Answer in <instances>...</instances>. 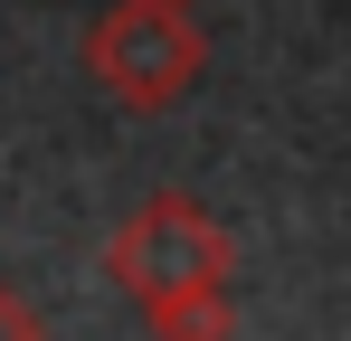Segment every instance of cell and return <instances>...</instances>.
Wrapping results in <instances>:
<instances>
[{
  "label": "cell",
  "mask_w": 351,
  "mask_h": 341,
  "mask_svg": "<svg viewBox=\"0 0 351 341\" xmlns=\"http://www.w3.org/2000/svg\"><path fill=\"white\" fill-rule=\"evenodd\" d=\"M86 66H95V86L133 114H162L180 105L190 86H199V29H190V0H114L95 29H86Z\"/></svg>",
  "instance_id": "obj_1"
},
{
  "label": "cell",
  "mask_w": 351,
  "mask_h": 341,
  "mask_svg": "<svg viewBox=\"0 0 351 341\" xmlns=\"http://www.w3.org/2000/svg\"><path fill=\"white\" fill-rule=\"evenodd\" d=\"M105 275L133 294V303H162V294H190V284H219L228 275V227L209 218L199 199H143L133 218L105 237Z\"/></svg>",
  "instance_id": "obj_2"
},
{
  "label": "cell",
  "mask_w": 351,
  "mask_h": 341,
  "mask_svg": "<svg viewBox=\"0 0 351 341\" xmlns=\"http://www.w3.org/2000/svg\"><path fill=\"white\" fill-rule=\"evenodd\" d=\"M143 323H152V341H228V332H237L228 275H219V284H190V294H162V303H143Z\"/></svg>",
  "instance_id": "obj_3"
},
{
  "label": "cell",
  "mask_w": 351,
  "mask_h": 341,
  "mask_svg": "<svg viewBox=\"0 0 351 341\" xmlns=\"http://www.w3.org/2000/svg\"><path fill=\"white\" fill-rule=\"evenodd\" d=\"M0 341H48V332H38V313H29V294H19V284H0Z\"/></svg>",
  "instance_id": "obj_4"
}]
</instances>
